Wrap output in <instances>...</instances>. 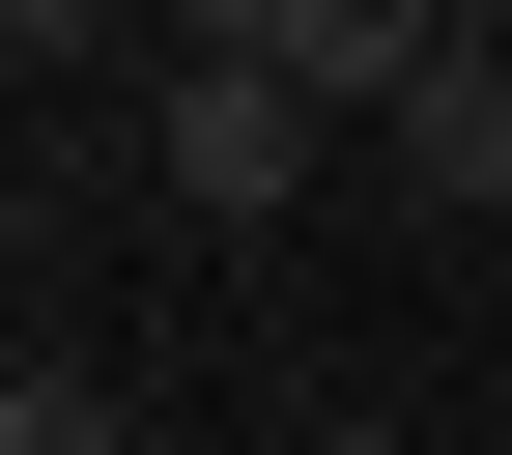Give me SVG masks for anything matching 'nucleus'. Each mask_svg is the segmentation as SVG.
I'll return each instance as SVG.
<instances>
[{
	"label": "nucleus",
	"instance_id": "nucleus-1",
	"mask_svg": "<svg viewBox=\"0 0 512 455\" xmlns=\"http://www.w3.org/2000/svg\"><path fill=\"white\" fill-rule=\"evenodd\" d=\"M143 143H171V200H200V228H285V200H313V143H342V114H313L285 57H171V114H143Z\"/></svg>",
	"mask_w": 512,
	"mask_h": 455
},
{
	"label": "nucleus",
	"instance_id": "nucleus-2",
	"mask_svg": "<svg viewBox=\"0 0 512 455\" xmlns=\"http://www.w3.org/2000/svg\"><path fill=\"white\" fill-rule=\"evenodd\" d=\"M370 143H399V200H427V228H484V200H512V57L456 29V57H427L399 114H370Z\"/></svg>",
	"mask_w": 512,
	"mask_h": 455
},
{
	"label": "nucleus",
	"instance_id": "nucleus-3",
	"mask_svg": "<svg viewBox=\"0 0 512 455\" xmlns=\"http://www.w3.org/2000/svg\"><path fill=\"white\" fill-rule=\"evenodd\" d=\"M427 57H456V0H285V86L313 114H399Z\"/></svg>",
	"mask_w": 512,
	"mask_h": 455
},
{
	"label": "nucleus",
	"instance_id": "nucleus-4",
	"mask_svg": "<svg viewBox=\"0 0 512 455\" xmlns=\"http://www.w3.org/2000/svg\"><path fill=\"white\" fill-rule=\"evenodd\" d=\"M0 455H143V399L114 370H0Z\"/></svg>",
	"mask_w": 512,
	"mask_h": 455
},
{
	"label": "nucleus",
	"instance_id": "nucleus-5",
	"mask_svg": "<svg viewBox=\"0 0 512 455\" xmlns=\"http://www.w3.org/2000/svg\"><path fill=\"white\" fill-rule=\"evenodd\" d=\"M143 29H171V57H285V0H143Z\"/></svg>",
	"mask_w": 512,
	"mask_h": 455
},
{
	"label": "nucleus",
	"instance_id": "nucleus-6",
	"mask_svg": "<svg viewBox=\"0 0 512 455\" xmlns=\"http://www.w3.org/2000/svg\"><path fill=\"white\" fill-rule=\"evenodd\" d=\"M86 29H114V0H0V57H86Z\"/></svg>",
	"mask_w": 512,
	"mask_h": 455
},
{
	"label": "nucleus",
	"instance_id": "nucleus-7",
	"mask_svg": "<svg viewBox=\"0 0 512 455\" xmlns=\"http://www.w3.org/2000/svg\"><path fill=\"white\" fill-rule=\"evenodd\" d=\"M313 455H427V427H313Z\"/></svg>",
	"mask_w": 512,
	"mask_h": 455
},
{
	"label": "nucleus",
	"instance_id": "nucleus-8",
	"mask_svg": "<svg viewBox=\"0 0 512 455\" xmlns=\"http://www.w3.org/2000/svg\"><path fill=\"white\" fill-rule=\"evenodd\" d=\"M0 86H29V57H0Z\"/></svg>",
	"mask_w": 512,
	"mask_h": 455
},
{
	"label": "nucleus",
	"instance_id": "nucleus-9",
	"mask_svg": "<svg viewBox=\"0 0 512 455\" xmlns=\"http://www.w3.org/2000/svg\"><path fill=\"white\" fill-rule=\"evenodd\" d=\"M484 427H512V399H484Z\"/></svg>",
	"mask_w": 512,
	"mask_h": 455
},
{
	"label": "nucleus",
	"instance_id": "nucleus-10",
	"mask_svg": "<svg viewBox=\"0 0 512 455\" xmlns=\"http://www.w3.org/2000/svg\"><path fill=\"white\" fill-rule=\"evenodd\" d=\"M484 57H512V29H484Z\"/></svg>",
	"mask_w": 512,
	"mask_h": 455
}]
</instances>
